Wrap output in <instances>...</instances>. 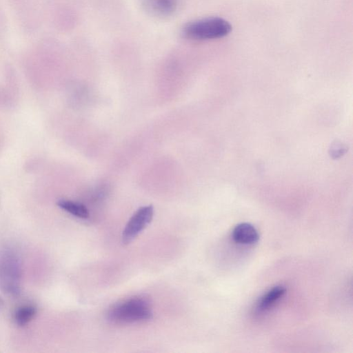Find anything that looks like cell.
<instances>
[{"label":"cell","instance_id":"1","mask_svg":"<svg viewBox=\"0 0 353 353\" xmlns=\"http://www.w3.org/2000/svg\"><path fill=\"white\" fill-rule=\"evenodd\" d=\"M232 30L230 23L221 17H207L190 21L183 29L186 39L194 41H208L227 36Z\"/></svg>","mask_w":353,"mask_h":353},{"label":"cell","instance_id":"2","mask_svg":"<svg viewBox=\"0 0 353 353\" xmlns=\"http://www.w3.org/2000/svg\"><path fill=\"white\" fill-rule=\"evenodd\" d=\"M107 316L108 320L114 323H130L149 320L152 312L147 299L135 296L114 305Z\"/></svg>","mask_w":353,"mask_h":353},{"label":"cell","instance_id":"3","mask_svg":"<svg viewBox=\"0 0 353 353\" xmlns=\"http://www.w3.org/2000/svg\"><path fill=\"white\" fill-rule=\"evenodd\" d=\"M21 261L18 253L12 248L0 252V288L9 295L20 293Z\"/></svg>","mask_w":353,"mask_h":353},{"label":"cell","instance_id":"4","mask_svg":"<svg viewBox=\"0 0 353 353\" xmlns=\"http://www.w3.org/2000/svg\"><path fill=\"white\" fill-rule=\"evenodd\" d=\"M154 209L152 205H145L139 208L127 223L123 234V243L131 242L152 219Z\"/></svg>","mask_w":353,"mask_h":353},{"label":"cell","instance_id":"5","mask_svg":"<svg viewBox=\"0 0 353 353\" xmlns=\"http://www.w3.org/2000/svg\"><path fill=\"white\" fill-rule=\"evenodd\" d=\"M180 3L181 0H143L145 10L152 16L159 18L173 15Z\"/></svg>","mask_w":353,"mask_h":353},{"label":"cell","instance_id":"6","mask_svg":"<svg viewBox=\"0 0 353 353\" xmlns=\"http://www.w3.org/2000/svg\"><path fill=\"white\" fill-rule=\"evenodd\" d=\"M233 240L240 244H253L259 239L256 229L250 223H241L235 226L232 231Z\"/></svg>","mask_w":353,"mask_h":353},{"label":"cell","instance_id":"7","mask_svg":"<svg viewBox=\"0 0 353 353\" xmlns=\"http://www.w3.org/2000/svg\"><path fill=\"white\" fill-rule=\"evenodd\" d=\"M285 288L276 285L269 290L259 300L256 304L258 312H264L272 307L285 294Z\"/></svg>","mask_w":353,"mask_h":353},{"label":"cell","instance_id":"8","mask_svg":"<svg viewBox=\"0 0 353 353\" xmlns=\"http://www.w3.org/2000/svg\"><path fill=\"white\" fill-rule=\"evenodd\" d=\"M57 205L76 217L87 219L89 216L88 209L81 203L67 199H60L57 201Z\"/></svg>","mask_w":353,"mask_h":353},{"label":"cell","instance_id":"9","mask_svg":"<svg viewBox=\"0 0 353 353\" xmlns=\"http://www.w3.org/2000/svg\"><path fill=\"white\" fill-rule=\"evenodd\" d=\"M36 308L32 305H24L18 307L14 314L15 323L20 326L30 322L36 314Z\"/></svg>","mask_w":353,"mask_h":353},{"label":"cell","instance_id":"10","mask_svg":"<svg viewBox=\"0 0 353 353\" xmlns=\"http://www.w3.org/2000/svg\"><path fill=\"white\" fill-rule=\"evenodd\" d=\"M3 304V301L2 300V299L0 297V309L1 308L2 305Z\"/></svg>","mask_w":353,"mask_h":353}]
</instances>
